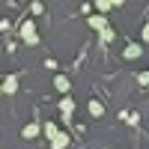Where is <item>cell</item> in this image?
Returning <instances> with one entry per match:
<instances>
[{
	"instance_id": "obj_11",
	"label": "cell",
	"mask_w": 149,
	"mask_h": 149,
	"mask_svg": "<svg viewBox=\"0 0 149 149\" xmlns=\"http://www.w3.org/2000/svg\"><path fill=\"white\" fill-rule=\"evenodd\" d=\"M30 12H33V15H42V12H45V6L39 3V0H33V6H30Z\"/></svg>"
},
{
	"instance_id": "obj_7",
	"label": "cell",
	"mask_w": 149,
	"mask_h": 149,
	"mask_svg": "<svg viewBox=\"0 0 149 149\" xmlns=\"http://www.w3.org/2000/svg\"><path fill=\"white\" fill-rule=\"evenodd\" d=\"M90 27L93 30H104L107 27V18L104 15H90Z\"/></svg>"
},
{
	"instance_id": "obj_9",
	"label": "cell",
	"mask_w": 149,
	"mask_h": 149,
	"mask_svg": "<svg viewBox=\"0 0 149 149\" xmlns=\"http://www.w3.org/2000/svg\"><path fill=\"white\" fill-rule=\"evenodd\" d=\"M90 113H93L95 119L102 116V113H104V107H102V102H95V98H93V102H90Z\"/></svg>"
},
{
	"instance_id": "obj_17",
	"label": "cell",
	"mask_w": 149,
	"mask_h": 149,
	"mask_svg": "<svg viewBox=\"0 0 149 149\" xmlns=\"http://www.w3.org/2000/svg\"><path fill=\"white\" fill-rule=\"evenodd\" d=\"M0 93H3V84H0Z\"/></svg>"
},
{
	"instance_id": "obj_14",
	"label": "cell",
	"mask_w": 149,
	"mask_h": 149,
	"mask_svg": "<svg viewBox=\"0 0 149 149\" xmlns=\"http://www.w3.org/2000/svg\"><path fill=\"white\" fill-rule=\"evenodd\" d=\"M140 42H149V24H143V33H140Z\"/></svg>"
},
{
	"instance_id": "obj_5",
	"label": "cell",
	"mask_w": 149,
	"mask_h": 149,
	"mask_svg": "<svg viewBox=\"0 0 149 149\" xmlns=\"http://www.w3.org/2000/svg\"><path fill=\"white\" fill-rule=\"evenodd\" d=\"M39 131H42V128L36 125V122H30V125H24V128H21V134H24V140H33V137H39Z\"/></svg>"
},
{
	"instance_id": "obj_8",
	"label": "cell",
	"mask_w": 149,
	"mask_h": 149,
	"mask_svg": "<svg viewBox=\"0 0 149 149\" xmlns=\"http://www.w3.org/2000/svg\"><path fill=\"white\" fill-rule=\"evenodd\" d=\"M42 134H45L48 140H51L54 134H57V122H45V125H42Z\"/></svg>"
},
{
	"instance_id": "obj_3",
	"label": "cell",
	"mask_w": 149,
	"mask_h": 149,
	"mask_svg": "<svg viewBox=\"0 0 149 149\" xmlns=\"http://www.w3.org/2000/svg\"><path fill=\"white\" fill-rule=\"evenodd\" d=\"M60 110H63V119L69 122V119H72V113H74V98H72V95H63V102H60Z\"/></svg>"
},
{
	"instance_id": "obj_10",
	"label": "cell",
	"mask_w": 149,
	"mask_h": 149,
	"mask_svg": "<svg viewBox=\"0 0 149 149\" xmlns=\"http://www.w3.org/2000/svg\"><path fill=\"white\" fill-rule=\"evenodd\" d=\"M140 51H143L140 45H128V48H125V60H134V57H140Z\"/></svg>"
},
{
	"instance_id": "obj_6",
	"label": "cell",
	"mask_w": 149,
	"mask_h": 149,
	"mask_svg": "<svg viewBox=\"0 0 149 149\" xmlns=\"http://www.w3.org/2000/svg\"><path fill=\"white\" fill-rule=\"evenodd\" d=\"M15 90H18V78H15V74H9V78H3V93H6V95H12Z\"/></svg>"
},
{
	"instance_id": "obj_2",
	"label": "cell",
	"mask_w": 149,
	"mask_h": 149,
	"mask_svg": "<svg viewBox=\"0 0 149 149\" xmlns=\"http://www.w3.org/2000/svg\"><path fill=\"white\" fill-rule=\"evenodd\" d=\"M48 143H51V149H66V146L72 143V134H63V131H57V134H54V137L48 140Z\"/></svg>"
},
{
	"instance_id": "obj_1",
	"label": "cell",
	"mask_w": 149,
	"mask_h": 149,
	"mask_svg": "<svg viewBox=\"0 0 149 149\" xmlns=\"http://www.w3.org/2000/svg\"><path fill=\"white\" fill-rule=\"evenodd\" d=\"M21 39L27 42V45H39V36H36V24L27 18V21H21Z\"/></svg>"
},
{
	"instance_id": "obj_16",
	"label": "cell",
	"mask_w": 149,
	"mask_h": 149,
	"mask_svg": "<svg viewBox=\"0 0 149 149\" xmlns=\"http://www.w3.org/2000/svg\"><path fill=\"white\" fill-rule=\"evenodd\" d=\"M122 3H125V0H110V6H122Z\"/></svg>"
},
{
	"instance_id": "obj_12",
	"label": "cell",
	"mask_w": 149,
	"mask_h": 149,
	"mask_svg": "<svg viewBox=\"0 0 149 149\" xmlns=\"http://www.w3.org/2000/svg\"><path fill=\"white\" fill-rule=\"evenodd\" d=\"M98 33H102V42H110V39H113V30H110V27H104V30H98Z\"/></svg>"
},
{
	"instance_id": "obj_4",
	"label": "cell",
	"mask_w": 149,
	"mask_h": 149,
	"mask_svg": "<svg viewBox=\"0 0 149 149\" xmlns=\"http://www.w3.org/2000/svg\"><path fill=\"white\" fill-rule=\"evenodd\" d=\"M54 86H57L63 95H69V93H72V81L66 78V74H57V78H54Z\"/></svg>"
},
{
	"instance_id": "obj_15",
	"label": "cell",
	"mask_w": 149,
	"mask_h": 149,
	"mask_svg": "<svg viewBox=\"0 0 149 149\" xmlns=\"http://www.w3.org/2000/svg\"><path fill=\"white\" fill-rule=\"evenodd\" d=\"M137 81H140V84H149V72H140V74H137Z\"/></svg>"
},
{
	"instance_id": "obj_13",
	"label": "cell",
	"mask_w": 149,
	"mask_h": 149,
	"mask_svg": "<svg viewBox=\"0 0 149 149\" xmlns=\"http://www.w3.org/2000/svg\"><path fill=\"white\" fill-rule=\"evenodd\" d=\"M95 6L102 9V12H110V0H95Z\"/></svg>"
}]
</instances>
